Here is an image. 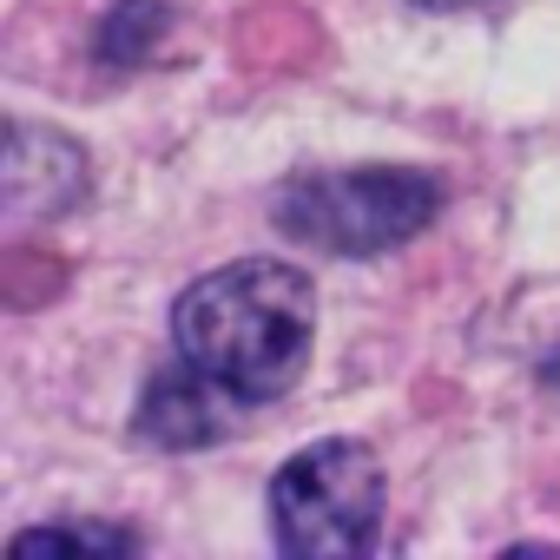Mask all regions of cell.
<instances>
[{"label": "cell", "mask_w": 560, "mask_h": 560, "mask_svg": "<svg viewBox=\"0 0 560 560\" xmlns=\"http://www.w3.org/2000/svg\"><path fill=\"white\" fill-rule=\"evenodd\" d=\"M540 383H547V396H560V350H547V363H540Z\"/></svg>", "instance_id": "obj_8"}, {"label": "cell", "mask_w": 560, "mask_h": 560, "mask_svg": "<svg viewBox=\"0 0 560 560\" xmlns=\"http://www.w3.org/2000/svg\"><path fill=\"white\" fill-rule=\"evenodd\" d=\"M178 357L198 363L237 402H277L298 389L311 343H317V284L298 264L237 257L172 304Z\"/></svg>", "instance_id": "obj_1"}, {"label": "cell", "mask_w": 560, "mask_h": 560, "mask_svg": "<svg viewBox=\"0 0 560 560\" xmlns=\"http://www.w3.org/2000/svg\"><path fill=\"white\" fill-rule=\"evenodd\" d=\"M231 402H237L231 389H218L198 363L178 357L172 370H159L145 383V396H139V435L152 448H205V442H218L231 429L224 422Z\"/></svg>", "instance_id": "obj_4"}, {"label": "cell", "mask_w": 560, "mask_h": 560, "mask_svg": "<svg viewBox=\"0 0 560 560\" xmlns=\"http://www.w3.org/2000/svg\"><path fill=\"white\" fill-rule=\"evenodd\" d=\"M8 205L14 211H67L86 191V152L47 126H8Z\"/></svg>", "instance_id": "obj_5"}, {"label": "cell", "mask_w": 560, "mask_h": 560, "mask_svg": "<svg viewBox=\"0 0 560 560\" xmlns=\"http://www.w3.org/2000/svg\"><path fill=\"white\" fill-rule=\"evenodd\" d=\"M416 8H468V0H416Z\"/></svg>", "instance_id": "obj_9"}, {"label": "cell", "mask_w": 560, "mask_h": 560, "mask_svg": "<svg viewBox=\"0 0 560 560\" xmlns=\"http://www.w3.org/2000/svg\"><path fill=\"white\" fill-rule=\"evenodd\" d=\"M442 205V185L409 165H370V172H311L277 191V224L298 244L330 257H376L409 244Z\"/></svg>", "instance_id": "obj_3"}, {"label": "cell", "mask_w": 560, "mask_h": 560, "mask_svg": "<svg viewBox=\"0 0 560 560\" xmlns=\"http://www.w3.org/2000/svg\"><path fill=\"white\" fill-rule=\"evenodd\" d=\"M40 553H139V534L106 527V521H54V527H27L8 540V560H40Z\"/></svg>", "instance_id": "obj_7"}, {"label": "cell", "mask_w": 560, "mask_h": 560, "mask_svg": "<svg viewBox=\"0 0 560 560\" xmlns=\"http://www.w3.org/2000/svg\"><path fill=\"white\" fill-rule=\"evenodd\" d=\"M165 27H172V8H165V0H113L106 21H100V60L139 67V60L159 54Z\"/></svg>", "instance_id": "obj_6"}, {"label": "cell", "mask_w": 560, "mask_h": 560, "mask_svg": "<svg viewBox=\"0 0 560 560\" xmlns=\"http://www.w3.org/2000/svg\"><path fill=\"white\" fill-rule=\"evenodd\" d=\"M270 527L291 560H357L383 527V468L363 442H311L270 481Z\"/></svg>", "instance_id": "obj_2"}]
</instances>
